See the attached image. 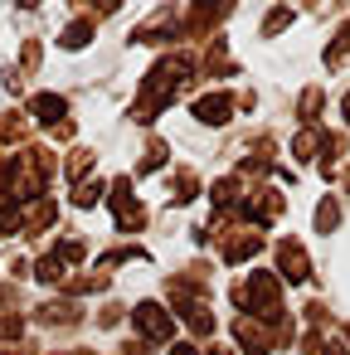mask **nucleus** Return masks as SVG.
Returning a JSON list of instances; mask_svg holds the SVG:
<instances>
[{
  "label": "nucleus",
  "instance_id": "obj_1",
  "mask_svg": "<svg viewBox=\"0 0 350 355\" xmlns=\"http://www.w3.org/2000/svg\"><path fill=\"white\" fill-rule=\"evenodd\" d=\"M190 59L185 54H170V59H161L156 69H151V78H146V93H141V103H137V122H151L180 88H185V78H190Z\"/></svg>",
  "mask_w": 350,
  "mask_h": 355
},
{
  "label": "nucleus",
  "instance_id": "obj_11",
  "mask_svg": "<svg viewBox=\"0 0 350 355\" xmlns=\"http://www.w3.org/2000/svg\"><path fill=\"white\" fill-rule=\"evenodd\" d=\"M345 54H350V25H345V30H340V40H335V44L326 49V64H340Z\"/></svg>",
  "mask_w": 350,
  "mask_h": 355
},
{
  "label": "nucleus",
  "instance_id": "obj_8",
  "mask_svg": "<svg viewBox=\"0 0 350 355\" xmlns=\"http://www.w3.org/2000/svg\"><path fill=\"white\" fill-rule=\"evenodd\" d=\"M258 248H263V239H258V234H243V239H229V243H224V258H229V263H243V258H253Z\"/></svg>",
  "mask_w": 350,
  "mask_h": 355
},
{
  "label": "nucleus",
  "instance_id": "obj_9",
  "mask_svg": "<svg viewBox=\"0 0 350 355\" xmlns=\"http://www.w3.org/2000/svg\"><path fill=\"white\" fill-rule=\"evenodd\" d=\"M321 103H326V98H321V88H306V93H301V103H297V112H301V122H306V127L316 122V112H321Z\"/></svg>",
  "mask_w": 350,
  "mask_h": 355
},
{
  "label": "nucleus",
  "instance_id": "obj_6",
  "mask_svg": "<svg viewBox=\"0 0 350 355\" xmlns=\"http://www.w3.org/2000/svg\"><path fill=\"white\" fill-rule=\"evenodd\" d=\"M30 112H35L40 122H49V127H54V122H64V117H69V103H64V98H54V93H40V98L30 103Z\"/></svg>",
  "mask_w": 350,
  "mask_h": 355
},
{
  "label": "nucleus",
  "instance_id": "obj_2",
  "mask_svg": "<svg viewBox=\"0 0 350 355\" xmlns=\"http://www.w3.org/2000/svg\"><path fill=\"white\" fill-rule=\"evenodd\" d=\"M277 272H282L287 282H306V277H311V258H306V248H301L297 239H282V243H277Z\"/></svg>",
  "mask_w": 350,
  "mask_h": 355
},
{
  "label": "nucleus",
  "instance_id": "obj_5",
  "mask_svg": "<svg viewBox=\"0 0 350 355\" xmlns=\"http://www.w3.org/2000/svg\"><path fill=\"white\" fill-rule=\"evenodd\" d=\"M195 117H200L204 127H224V122L234 117V98H229V93H209V98L195 103Z\"/></svg>",
  "mask_w": 350,
  "mask_h": 355
},
{
  "label": "nucleus",
  "instance_id": "obj_10",
  "mask_svg": "<svg viewBox=\"0 0 350 355\" xmlns=\"http://www.w3.org/2000/svg\"><path fill=\"white\" fill-rule=\"evenodd\" d=\"M88 35H93V25H88V20L69 25V30H64V49H83V44H88Z\"/></svg>",
  "mask_w": 350,
  "mask_h": 355
},
{
  "label": "nucleus",
  "instance_id": "obj_15",
  "mask_svg": "<svg viewBox=\"0 0 350 355\" xmlns=\"http://www.w3.org/2000/svg\"><path fill=\"white\" fill-rule=\"evenodd\" d=\"M340 107H345V122H350V93H345V98H340Z\"/></svg>",
  "mask_w": 350,
  "mask_h": 355
},
{
  "label": "nucleus",
  "instance_id": "obj_4",
  "mask_svg": "<svg viewBox=\"0 0 350 355\" xmlns=\"http://www.w3.org/2000/svg\"><path fill=\"white\" fill-rule=\"evenodd\" d=\"M112 209H117V224L122 229H141L146 224V209L132 200V180H117L112 185Z\"/></svg>",
  "mask_w": 350,
  "mask_h": 355
},
{
  "label": "nucleus",
  "instance_id": "obj_12",
  "mask_svg": "<svg viewBox=\"0 0 350 355\" xmlns=\"http://www.w3.org/2000/svg\"><path fill=\"white\" fill-rule=\"evenodd\" d=\"M292 25V10H272L268 20H263V35H277V30H287Z\"/></svg>",
  "mask_w": 350,
  "mask_h": 355
},
{
  "label": "nucleus",
  "instance_id": "obj_7",
  "mask_svg": "<svg viewBox=\"0 0 350 355\" xmlns=\"http://www.w3.org/2000/svg\"><path fill=\"white\" fill-rule=\"evenodd\" d=\"M335 224H340V200L321 195V205H316V234H335Z\"/></svg>",
  "mask_w": 350,
  "mask_h": 355
},
{
  "label": "nucleus",
  "instance_id": "obj_14",
  "mask_svg": "<svg viewBox=\"0 0 350 355\" xmlns=\"http://www.w3.org/2000/svg\"><path fill=\"white\" fill-rule=\"evenodd\" d=\"M170 355H200V350H195V345H190V340H180V345H175V350H170Z\"/></svg>",
  "mask_w": 350,
  "mask_h": 355
},
{
  "label": "nucleus",
  "instance_id": "obj_13",
  "mask_svg": "<svg viewBox=\"0 0 350 355\" xmlns=\"http://www.w3.org/2000/svg\"><path fill=\"white\" fill-rule=\"evenodd\" d=\"M156 166H166V146H161V141H151L146 156H141V171H156Z\"/></svg>",
  "mask_w": 350,
  "mask_h": 355
},
{
  "label": "nucleus",
  "instance_id": "obj_3",
  "mask_svg": "<svg viewBox=\"0 0 350 355\" xmlns=\"http://www.w3.org/2000/svg\"><path fill=\"white\" fill-rule=\"evenodd\" d=\"M132 321H137V331H141L146 340H170V331H175V321H170L166 306H156V302H141V306L132 311Z\"/></svg>",
  "mask_w": 350,
  "mask_h": 355
}]
</instances>
